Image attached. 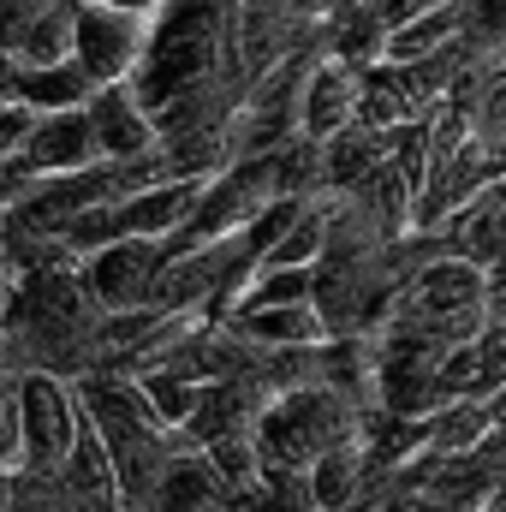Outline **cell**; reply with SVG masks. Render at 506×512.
<instances>
[{"label": "cell", "instance_id": "ba28073f", "mask_svg": "<svg viewBox=\"0 0 506 512\" xmlns=\"http://www.w3.org/2000/svg\"><path fill=\"white\" fill-rule=\"evenodd\" d=\"M102 84L72 60H54V66H30V60H12L6 54V102H30L36 114H60V108H90Z\"/></svg>", "mask_w": 506, "mask_h": 512}, {"label": "cell", "instance_id": "8992f818", "mask_svg": "<svg viewBox=\"0 0 506 512\" xmlns=\"http://www.w3.org/2000/svg\"><path fill=\"white\" fill-rule=\"evenodd\" d=\"M90 126H96L102 161H131V155H143V149L161 143V120H155V108L137 96L131 78L102 84V90L90 96Z\"/></svg>", "mask_w": 506, "mask_h": 512}, {"label": "cell", "instance_id": "5b68a950", "mask_svg": "<svg viewBox=\"0 0 506 512\" xmlns=\"http://www.w3.org/2000/svg\"><path fill=\"white\" fill-rule=\"evenodd\" d=\"M90 161H102L90 108L42 114L36 137H30L18 155H6V197H18V191H24L30 179H42V173H72V167H90Z\"/></svg>", "mask_w": 506, "mask_h": 512}, {"label": "cell", "instance_id": "7c38bea8", "mask_svg": "<svg viewBox=\"0 0 506 512\" xmlns=\"http://www.w3.org/2000/svg\"><path fill=\"white\" fill-rule=\"evenodd\" d=\"M0 155H18L30 137H36V126H42V114L30 108V102H6V114H0Z\"/></svg>", "mask_w": 506, "mask_h": 512}, {"label": "cell", "instance_id": "3957f363", "mask_svg": "<svg viewBox=\"0 0 506 512\" xmlns=\"http://www.w3.org/2000/svg\"><path fill=\"white\" fill-rule=\"evenodd\" d=\"M167 262H173V245H167V239L131 233V239H114V245H102L96 256H84L78 268H84V286L96 292V304L114 316V310H143V304H155V286H161Z\"/></svg>", "mask_w": 506, "mask_h": 512}, {"label": "cell", "instance_id": "7a4b0ae2", "mask_svg": "<svg viewBox=\"0 0 506 512\" xmlns=\"http://www.w3.org/2000/svg\"><path fill=\"white\" fill-rule=\"evenodd\" d=\"M12 387H18V429H6V471H66L90 423L78 382H66L60 370H12Z\"/></svg>", "mask_w": 506, "mask_h": 512}, {"label": "cell", "instance_id": "5bb4252c", "mask_svg": "<svg viewBox=\"0 0 506 512\" xmlns=\"http://www.w3.org/2000/svg\"><path fill=\"white\" fill-rule=\"evenodd\" d=\"M108 6H120V12H137V18H155L167 0H108Z\"/></svg>", "mask_w": 506, "mask_h": 512}, {"label": "cell", "instance_id": "4fadbf2b", "mask_svg": "<svg viewBox=\"0 0 506 512\" xmlns=\"http://www.w3.org/2000/svg\"><path fill=\"white\" fill-rule=\"evenodd\" d=\"M489 292H495V316L506 322V262H495V268H489Z\"/></svg>", "mask_w": 506, "mask_h": 512}, {"label": "cell", "instance_id": "9c48e42d", "mask_svg": "<svg viewBox=\"0 0 506 512\" xmlns=\"http://www.w3.org/2000/svg\"><path fill=\"white\" fill-rule=\"evenodd\" d=\"M143 512H233V489H227V477L215 471V459L203 447H185L167 465V477L155 483Z\"/></svg>", "mask_w": 506, "mask_h": 512}, {"label": "cell", "instance_id": "30bf717a", "mask_svg": "<svg viewBox=\"0 0 506 512\" xmlns=\"http://www.w3.org/2000/svg\"><path fill=\"white\" fill-rule=\"evenodd\" d=\"M251 346H322V340H334V328H328V316H322V304L316 298H292V304H256V310H239V316H227Z\"/></svg>", "mask_w": 506, "mask_h": 512}, {"label": "cell", "instance_id": "9a60e30c", "mask_svg": "<svg viewBox=\"0 0 506 512\" xmlns=\"http://www.w3.org/2000/svg\"><path fill=\"white\" fill-rule=\"evenodd\" d=\"M495 191H501V197H506V179H501V185H495Z\"/></svg>", "mask_w": 506, "mask_h": 512}, {"label": "cell", "instance_id": "277c9868", "mask_svg": "<svg viewBox=\"0 0 506 512\" xmlns=\"http://www.w3.org/2000/svg\"><path fill=\"white\" fill-rule=\"evenodd\" d=\"M149 24L155 18H137L120 12L108 0H78V66L96 78V84H120L143 66V48H149Z\"/></svg>", "mask_w": 506, "mask_h": 512}, {"label": "cell", "instance_id": "6da1fadb", "mask_svg": "<svg viewBox=\"0 0 506 512\" xmlns=\"http://www.w3.org/2000/svg\"><path fill=\"white\" fill-rule=\"evenodd\" d=\"M364 429V405L346 399L334 382H310L292 387L280 399L262 405L256 417V441H262V459L280 465V471H310L328 447L352 441Z\"/></svg>", "mask_w": 506, "mask_h": 512}, {"label": "cell", "instance_id": "8fae6325", "mask_svg": "<svg viewBox=\"0 0 506 512\" xmlns=\"http://www.w3.org/2000/svg\"><path fill=\"white\" fill-rule=\"evenodd\" d=\"M72 48H78V0H54L24 36H12L6 42V54L12 60H30V66H54V60H72Z\"/></svg>", "mask_w": 506, "mask_h": 512}, {"label": "cell", "instance_id": "52a82bcc", "mask_svg": "<svg viewBox=\"0 0 506 512\" xmlns=\"http://www.w3.org/2000/svg\"><path fill=\"white\" fill-rule=\"evenodd\" d=\"M358 102H364V66L346 54H322L304 90V131L328 143L334 131L358 126Z\"/></svg>", "mask_w": 506, "mask_h": 512}]
</instances>
